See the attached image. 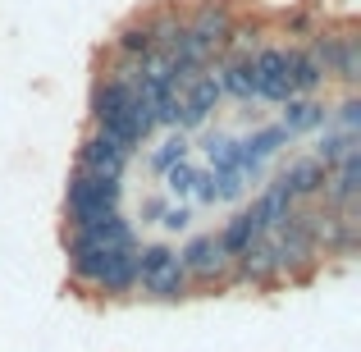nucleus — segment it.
<instances>
[{
    "instance_id": "1",
    "label": "nucleus",
    "mask_w": 361,
    "mask_h": 352,
    "mask_svg": "<svg viewBox=\"0 0 361 352\" xmlns=\"http://www.w3.org/2000/svg\"><path fill=\"white\" fill-rule=\"evenodd\" d=\"M133 261H137V293L147 302H183V298H192V279H188L183 261H178V247L137 243Z\"/></svg>"
},
{
    "instance_id": "2",
    "label": "nucleus",
    "mask_w": 361,
    "mask_h": 352,
    "mask_svg": "<svg viewBox=\"0 0 361 352\" xmlns=\"http://www.w3.org/2000/svg\"><path fill=\"white\" fill-rule=\"evenodd\" d=\"M274 247V261H279V274L288 284H302L320 270V243H316V224H311V206H298L288 220L279 224L274 233H265Z\"/></svg>"
},
{
    "instance_id": "3",
    "label": "nucleus",
    "mask_w": 361,
    "mask_h": 352,
    "mask_svg": "<svg viewBox=\"0 0 361 352\" xmlns=\"http://www.w3.org/2000/svg\"><path fill=\"white\" fill-rule=\"evenodd\" d=\"M119 202H123V178L73 169L69 188H64V220H69V229H87V224L115 215Z\"/></svg>"
},
{
    "instance_id": "4",
    "label": "nucleus",
    "mask_w": 361,
    "mask_h": 352,
    "mask_svg": "<svg viewBox=\"0 0 361 352\" xmlns=\"http://www.w3.org/2000/svg\"><path fill=\"white\" fill-rule=\"evenodd\" d=\"M178 261H183L192 289H224L229 284V252L220 247V233H192L178 247Z\"/></svg>"
},
{
    "instance_id": "5",
    "label": "nucleus",
    "mask_w": 361,
    "mask_h": 352,
    "mask_svg": "<svg viewBox=\"0 0 361 352\" xmlns=\"http://www.w3.org/2000/svg\"><path fill=\"white\" fill-rule=\"evenodd\" d=\"M252 83H256V101H270V106H283L293 97L288 87V64H283V42H261L252 55Z\"/></svg>"
},
{
    "instance_id": "6",
    "label": "nucleus",
    "mask_w": 361,
    "mask_h": 352,
    "mask_svg": "<svg viewBox=\"0 0 361 352\" xmlns=\"http://www.w3.org/2000/svg\"><path fill=\"white\" fill-rule=\"evenodd\" d=\"M220 101H224V92H220V83H215L211 69H202L197 78H188L183 87H178V128L183 133L206 128L211 115L220 110Z\"/></svg>"
},
{
    "instance_id": "7",
    "label": "nucleus",
    "mask_w": 361,
    "mask_h": 352,
    "mask_svg": "<svg viewBox=\"0 0 361 352\" xmlns=\"http://www.w3.org/2000/svg\"><path fill=\"white\" fill-rule=\"evenodd\" d=\"M316 224V243L320 256H357L361 247V211H311Z\"/></svg>"
},
{
    "instance_id": "8",
    "label": "nucleus",
    "mask_w": 361,
    "mask_h": 352,
    "mask_svg": "<svg viewBox=\"0 0 361 352\" xmlns=\"http://www.w3.org/2000/svg\"><path fill=\"white\" fill-rule=\"evenodd\" d=\"M128 160H133V151L123 147L119 138H110L106 128H97V123H92V128L82 133V142H78V169L123 178V174H128Z\"/></svg>"
},
{
    "instance_id": "9",
    "label": "nucleus",
    "mask_w": 361,
    "mask_h": 352,
    "mask_svg": "<svg viewBox=\"0 0 361 352\" xmlns=\"http://www.w3.org/2000/svg\"><path fill=\"white\" fill-rule=\"evenodd\" d=\"M229 284L233 289H279L283 274H279V261H274V247L270 238L252 243L247 252H238L229 261Z\"/></svg>"
},
{
    "instance_id": "10",
    "label": "nucleus",
    "mask_w": 361,
    "mask_h": 352,
    "mask_svg": "<svg viewBox=\"0 0 361 352\" xmlns=\"http://www.w3.org/2000/svg\"><path fill=\"white\" fill-rule=\"evenodd\" d=\"M320 202H325L329 211H361V151L343 156L325 174V193H320Z\"/></svg>"
},
{
    "instance_id": "11",
    "label": "nucleus",
    "mask_w": 361,
    "mask_h": 352,
    "mask_svg": "<svg viewBox=\"0 0 361 352\" xmlns=\"http://www.w3.org/2000/svg\"><path fill=\"white\" fill-rule=\"evenodd\" d=\"M325 174H329V169L320 165L316 156H293L288 165L279 169V183L288 188V197L298 206H307V202H320V193H325Z\"/></svg>"
},
{
    "instance_id": "12",
    "label": "nucleus",
    "mask_w": 361,
    "mask_h": 352,
    "mask_svg": "<svg viewBox=\"0 0 361 352\" xmlns=\"http://www.w3.org/2000/svg\"><path fill=\"white\" fill-rule=\"evenodd\" d=\"M137 252V247H133ZM133 252H115L106 261V270L97 274V284H92V293L106 302H123V298H137V261H133Z\"/></svg>"
},
{
    "instance_id": "13",
    "label": "nucleus",
    "mask_w": 361,
    "mask_h": 352,
    "mask_svg": "<svg viewBox=\"0 0 361 352\" xmlns=\"http://www.w3.org/2000/svg\"><path fill=\"white\" fill-rule=\"evenodd\" d=\"M283 64H288V87H293V97H320V87H329L325 69L311 60V51L302 42H283Z\"/></svg>"
},
{
    "instance_id": "14",
    "label": "nucleus",
    "mask_w": 361,
    "mask_h": 352,
    "mask_svg": "<svg viewBox=\"0 0 361 352\" xmlns=\"http://www.w3.org/2000/svg\"><path fill=\"white\" fill-rule=\"evenodd\" d=\"M279 123L288 128V138H302V133H320L329 128V106L320 97H288L279 106Z\"/></svg>"
},
{
    "instance_id": "15",
    "label": "nucleus",
    "mask_w": 361,
    "mask_h": 352,
    "mask_svg": "<svg viewBox=\"0 0 361 352\" xmlns=\"http://www.w3.org/2000/svg\"><path fill=\"white\" fill-rule=\"evenodd\" d=\"M211 73H215V83H220L224 97L243 101V106L256 101V83H252V64L247 60H238V55H220V60L211 64Z\"/></svg>"
},
{
    "instance_id": "16",
    "label": "nucleus",
    "mask_w": 361,
    "mask_h": 352,
    "mask_svg": "<svg viewBox=\"0 0 361 352\" xmlns=\"http://www.w3.org/2000/svg\"><path fill=\"white\" fill-rule=\"evenodd\" d=\"M252 211H256V224H261L265 233H274V229H279V224L288 220L293 211H298V202H293L288 188H283L279 178H274V183H265V188H261V197L252 202Z\"/></svg>"
},
{
    "instance_id": "17",
    "label": "nucleus",
    "mask_w": 361,
    "mask_h": 352,
    "mask_svg": "<svg viewBox=\"0 0 361 352\" xmlns=\"http://www.w3.org/2000/svg\"><path fill=\"white\" fill-rule=\"evenodd\" d=\"M147 28H151V42L156 46H174L178 37H183L188 28V5H178V0H160L156 9H147Z\"/></svg>"
},
{
    "instance_id": "18",
    "label": "nucleus",
    "mask_w": 361,
    "mask_h": 352,
    "mask_svg": "<svg viewBox=\"0 0 361 352\" xmlns=\"http://www.w3.org/2000/svg\"><path fill=\"white\" fill-rule=\"evenodd\" d=\"M110 51H115V60H133V64H142V60H147V55L156 51L147 18H142V14H133L128 23H119V32H115V42H110Z\"/></svg>"
},
{
    "instance_id": "19",
    "label": "nucleus",
    "mask_w": 361,
    "mask_h": 352,
    "mask_svg": "<svg viewBox=\"0 0 361 352\" xmlns=\"http://www.w3.org/2000/svg\"><path fill=\"white\" fill-rule=\"evenodd\" d=\"M261 238H265V229L256 224V211H252V206H243V211H238V215H233V220L220 229V247L229 252V261H233L238 252H247V247L261 243Z\"/></svg>"
},
{
    "instance_id": "20",
    "label": "nucleus",
    "mask_w": 361,
    "mask_h": 352,
    "mask_svg": "<svg viewBox=\"0 0 361 352\" xmlns=\"http://www.w3.org/2000/svg\"><path fill=\"white\" fill-rule=\"evenodd\" d=\"M334 83L343 92H357L361 87V32L353 23H343V55H338V73Z\"/></svg>"
},
{
    "instance_id": "21",
    "label": "nucleus",
    "mask_w": 361,
    "mask_h": 352,
    "mask_svg": "<svg viewBox=\"0 0 361 352\" xmlns=\"http://www.w3.org/2000/svg\"><path fill=\"white\" fill-rule=\"evenodd\" d=\"M353 151H361V133H343V128H325L320 133V142H316V151L311 156L320 160L325 169H334L343 156H353Z\"/></svg>"
},
{
    "instance_id": "22",
    "label": "nucleus",
    "mask_w": 361,
    "mask_h": 352,
    "mask_svg": "<svg viewBox=\"0 0 361 352\" xmlns=\"http://www.w3.org/2000/svg\"><path fill=\"white\" fill-rule=\"evenodd\" d=\"M288 128L283 123H261V128H252L243 138V147H247V156H256V160H270V156H279L283 147H288Z\"/></svg>"
},
{
    "instance_id": "23",
    "label": "nucleus",
    "mask_w": 361,
    "mask_h": 352,
    "mask_svg": "<svg viewBox=\"0 0 361 352\" xmlns=\"http://www.w3.org/2000/svg\"><path fill=\"white\" fill-rule=\"evenodd\" d=\"M188 151H192V133H183V128H169V138L160 142L156 151L147 156V165H151V174H165L169 165H178V160H188Z\"/></svg>"
},
{
    "instance_id": "24",
    "label": "nucleus",
    "mask_w": 361,
    "mask_h": 352,
    "mask_svg": "<svg viewBox=\"0 0 361 352\" xmlns=\"http://www.w3.org/2000/svg\"><path fill=\"white\" fill-rule=\"evenodd\" d=\"M206 160H211L215 174H238V138H229V133H211V138L202 142Z\"/></svg>"
},
{
    "instance_id": "25",
    "label": "nucleus",
    "mask_w": 361,
    "mask_h": 352,
    "mask_svg": "<svg viewBox=\"0 0 361 352\" xmlns=\"http://www.w3.org/2000/svg\"><path fill=\"white\" fill-rule=\"evenodd\" d=\"M192 178H197V165L192 160H178V165H169L165 174H160V183H165V197H188L192 193Z\"/></svg>"
},
{
    "instance_id": "26",
    "label": "nucleus",
    "mask_w": 361,
    "mask_h": 352,
    "mask_svg": "<svg viewBox=\"0 0 361 352\" xmlns=\"http://www.w3.org/2000/svg\"><path fill=\"white\" fill-rule=\"evenodd\" d=\"M329 119H334V128H343V133H361V92H348V97L329 110Z\"/></svg>"
},
{
    "instance_id": "27",
    "label": "nucleus",
    "mask_w": 361,
    "mask_h": 352,
    "mask_svg": "<svg viewBox=\"0 0 361 352\" xmlns=\"http://www.w3.org/2000/svg\"><path fill=\"white\" fill-rule=\"evenodd\" d=\"M188 197H197L202 206H220V183H215V174H211V169H197L192 193H188Z\"/></svg>"
},
{
    "instance_id": "28",
    "label": "nucleus",
    "mask_w": 361,
    "mask_h": 352,
    "mask_svg": "<svg viewBox=\"0 0 361 352\" xmlns=\"http://www.w3.org/2000/svg\"><path fill=\"white\" fill-rule=\"evenodd\" d=\"M188 224H192V206H183V202H169V206H165V215H160V229H169V233H183Z\"/></svg>"
},
{
    "instance_id": "29",
    "label": "nucleus",
    "mask_w": 361,
    "mask_h": 352,
    "mask_svg": "<svg viewBox=\"0 0 361 352\" xmlns=\"http://www.w3.org/2000/svg\"><path fill=\"white\" fill-rule=\"evenodd\" d=\"M316 28H320V18L307 14V9H298V14H283V32H288V37H302V42H307Z\"/></svg>"
},
{
    "instance_id": "30",
    "label": "nucleus",
    "mask_w": 361,
    "mask_h": 352,
    "mask_svg": "<svg viewBox=\"0 0 361 352\" xmlns=\"http://www.w3.org/2000/svg\"><path fill=\"white\" fill-rule=\"evenodd\" d=\"M165 206H169V197H160V193L142 197V211H137V220H142V224H160V215H165Z\"/></svg>"
}]
</instances>
